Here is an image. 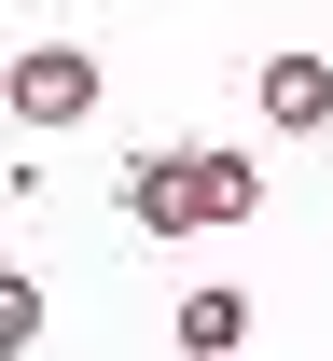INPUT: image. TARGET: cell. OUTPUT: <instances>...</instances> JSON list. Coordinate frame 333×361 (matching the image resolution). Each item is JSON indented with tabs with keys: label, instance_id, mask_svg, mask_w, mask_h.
<instances>
[{
	"label": "cell",
	"instance_id": "cell-5",
	"mask_svg": "<svg viewBox=\"0 0 333 361\" xmlns=\"http://www.w3.org/2000/svg\"><path fill=\"white\" fill-rule=\"evenodd\" d=\"M250 348V292H181V361H237Z\"/></svg>",
	"mask_w": 333,
	"mask_h": 361
},
{
	"label": "cell",
	"instance_id": "cell-1",
	"mask_svg": "<svg viewBox=\"0 0 333 361\" xmlns=\"http://www.w3.org/2000/svg\"><path fill=\"white\" fill-rule=\"evenodd\" d=\"M97 111V56L84 42H28L14 56V126H84Z\"/></svg>",
	"mask_w": 333,
	"mask_h": 361
},
{
	"label": "cell",
	"instance_id": "cell-2",
	"mask_svg": "<svg viewBox=\"0 0 333 361\" xmlns=\"http://www.w3.org/2000/svg\"><path fill=\"white\" fill-rule=\"evenodd\" d=\"M264 126H291V139H320V126H333V56H320V42L264 56Z\"/></svg>",
	"mask_w": 333,
	"mask_h": 361
},
{
	"label": "cell",
	"instance_id": "cell-4",
	"mask_svg": "<svg viewBox=\"0 0 333 361\" xmlns=\"http://www.w3.org/2000/svg\"><path fill=\"white\" fill-rule=\"evenodd\" d=\"M250 209H264V167H250V153H194V236L250 223Z\"/></svg>",
	"mask_w": 333,
	"mask_h": 361
},
{
	"label": "cell",
	"instance_id": "cell-3",
	"mask_svg": "<svg viewBox=\"0 0 333 361\" xmlns=\"http://www.w3.org/2000/svg\"><path fill=\"white\" fill-rule=\"evenodd\" d=\"M125 209H139V236H194V153H139Z\"/></svg>",
	"mask_w": 333,
	"mask_h": 361
}]
</instances>
